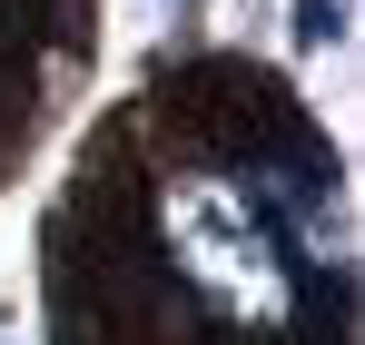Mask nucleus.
<instances>
[{"label": "nucleus", "mask_w": 365, "mask_h": 345, "mask_svg": "<svg viewBox=\"0 0 365 345\" xmlns=\"http://www.w3.org/2000/svg\"><path fill=\"white\" fill-rule=\"evenodd\" d=\"M297 40L306 50H336V40H346V10H336V0H297Z\"/></svg>", "instance_id": "obj_1"}]
</instances>
